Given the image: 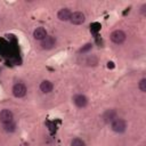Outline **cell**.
<instances>
[{
    "mask_svg": "<svg viewBox=\"0 0 146 146\" xmlns=\"http://www.w3.org/2000/svg\"><path fill=\"white\" fill-rule=\"evenodd\" d=\"M111 128H112V130H113L114 132H116V133H122V132H124L125 129H127V123H125V121H124L123 119H121V117H115V119L111 122Z\"/></svg>",
    "mask_w": 146,
    "mask_h": 146,
    "instance_id": "6da1fadb",
    "label": "cell"
},
{
    "mask_svg": "<svg viewBox=\"0 0 146 146\" xmlns=\"http://www.w3.org/2000/svg\"><path fill=\"white\" fill-rule=\"evenodd\" d=\"M110 38H111V40H112L114 43L121 44V43H123V42L125 41L127 35H125V33H124L122 30H115V31H113V32L111 33Z\"/></svg>",
    "mask_w": 146,
    "mask_h": 146,
    "instance_id": "7a4b0ae2",
    "label": "cell"
},
{
    "mask_svg": "<svg viewBox=\"0 0 146 146\" xmlns=\"http://www.w3.org/2000/svg\"><path fill=\"white\" fill-rule=\"evenodd\" d=\"M11 91H13V95H14L15 97H17V98H22V97H24V96L26 95L27 89H26V87H25L24 83H22V82H17V83H15V84L13 86Z\"/></svg>",
    "mask_w": 146,
    "mask_h": 146,
    "instance_id": "3957f363",
    "label": "cell"
},
{
    "mask_svg": "<svg viewBox=\"0 0 146 146\" xmlns=\"http://www.w3.org/2000/svg\"><path fill=\"white\" fill-rule=\"evenodd\" d=\"M0 122L2 124H8V123H11L14 122V114L8 108H5L0 112Z\"/></svg>",
    "mask_w": 146,
    "mask_h": 146,
    "instance_id": "277c9868",
    "label": "cell"
},
{
    "mask_svg": "<svg viewBox=\"0 0 146 146\" xmlns=\"http://www.w3.org/2000/svg\"><path fill=\"white\" fill-rule=\"evenodd\" d=\"M86 21V16L82 11H74L71 14V17H70V22L74 25H80L82 24L83 22Z\"/></svg>",
    "mask_w": 146,
    "mask_h": 146,
    "instance_id": "5b68a950",
    "label": "cell"
},
{
    "mask_svg": "<svg viewBox=\"0 0 146 146\" xmlns=\"http://www.w3.org/2000/svg\"><path fill=\"white\" fill-rule=\"evenodd\" d=\"M73 103L75 104L76 107L83 108V107H86L87 104H88V98H87L84 95H82V94H78V95H75V96L73 97Z\"/></svg>",
    "mask_w": 146,
    "mask_h": 146,
    "instance_id": "8992f818",
    "label": "cell"
},
{
    "mask_svg": "<svg viewBox=\"0 0 146 146\" xmlns=\"http://www.w3.org/2000/svg\"><path fill=\"white\" fill-rule=\"evenodd\" d=\"M56 44V39L51 35H47L43 40H41V48L42 49H51Z\"/></svg>",
    "mask_w": 146,
    "mask_h": 146,
    "instance_id": "52a82bcc",
    "label": "cell"
},
{
    "mask_svg": "<svg viewBox=\"0 0 146 146\" xmlns=\"http://www.w3.org/2000/svg\"><path fill=\"white\" fill-rule=\"evenodd\" d=\"M115 117H116V111L113 110V108H111V110H106V111L103 113V115H102V119H103V121H104L105 123H110V122H112Z\"/></svg>",
    "mask_w": 146,
    "mask_h": 146,
    "instance_id": "ba28073f",
    "label": "cell"
},
{
    "mask_svg": "<svg viewBox=\"0 0 146 146\" xmlns=\"http://www.w3.org/2000/svg\"><path fill=\"white\" fill-rule=\"evenodd\" d=\"M71 14H72V13L70 11L68 8H62V9L58 10V13H57V17H58L59 21H62V22H66V21H70Z\"/></svg>",
    "mask_w": 146,
    "mask_h": 146,
    "instance_id": "9c48e42d",
    "label": "cell"
},
{
    "mask_svg": "<svg viewBox=\"0 0 146 146\" xmlns=\"http://www.w3.org/2000/svg\"><path fill=\"white\" fill-rule=\"evenodd\" d=\"M48 34H47V31H46V29L44 27H36L34 31H33V38L35 39V40H43L46 36H47Z\"/></svg>",
    "mask_w": 146,
    "mask_h": 146,
    "instance_id": "30bf717a",
    "label": "cell"
},
{
    "mask_svg": "<svg viewBox=\"0 0 146 146\" xmlns=\"http://www.w3.org/2000/svg\"><path fill=\"white\" fill-rule=\"evenodd\" d=\"M54 89V84L51 81L49 80H43L41 83H40V90L43 92V94H49Z\"/></svg>",
    "mask_w": 146,
    "mask_h": 146,
    "instance_id": "8fae6325",
    "label": "cell"
},
{
    "mask_svg": "<svg viewBox=\"0 0 146 146\" xmlns=\"http://www.w3.org/2000/svg\"><path fill=\"white\" fill-rule=\"evenodd\" d=\"M71 146H86V143L81 138H73L71 141Z\"/></svg>",
    "mask_w": 146,
    "mask_h": 146,
    "instance_id": "7c38bea8",
    "label": "cell"
},
{
    "mask_svg": "<svg viewBox=\"0 0 146 146\" xmlns=\"http://www.w3.org/2000/svg\"><path fill=\"white\" fill-rule=\"evenodd\" d=\"M15 128H16V125H15L14 122L8 123V124H3V129H5V131H7V132H13V131H15Z\"/></svg>",
    "mask_w": 146,
    "mask_h": 146,
    "instance_id": "4fadbf2b",
    "label": "cell"
},
{
    "mask_svg": "<svg viewBox=\"0 0 146 146\" xmlns=\"http://www.w3.org/2000/svg\"><path fill=\"white\" fill-rule=\"evenodd\" d=\"M138 88H139V90H140L141 92H146V79H145V78H143V79L139 81Z\"/></svg>",
    "mask_w": 146,
    "mask_h": 146,
    "instance_id": "5bb4252c",
    "label": "cell"
},
{
    "mask_svg": "<svg viewBox=\"0 0 146 146\" xmlns=\"http://www.w3.org/2000/svg\"><path fill=\"white\" fill-rule=\"evenodd\" d=\"M87 64L88 65H96L97 64V58L95 56H90L87 58Z\"/></svg>",
    "mask_w": 146,
    "mask_h": 146,
    "instance_id": "9a60e30c",
    "label": "cell"
},
{
    "mask_svg": "<svg viewBox=\"0 0 146 146\" xmlns=\"http://www.w3.org/2000/svg\"><path fill=\"white\" fill-rule=\"evenodd\" d=\"M91 47H92L91 43H87V44H84V47H82V48L80 49V52H87L88 50L91 49Z\"/></svg>",
    "mask_w": 146,
    "mask_h": 146,
    "instance_id": "2e32d148",
    "label": "cell"
},
{
    "mask_svg": "<svg viewBox=\"0 0 146 146\" xmlns=\"http://www.w3.org/2000/svg\"><path fill=\"white\" fill-rule=\"evenodd\" d=\"M141 14H143V15L146 14V3H144V5L141 6Z\"/></svg>",
    "mask_w": 146,
    "mask_h": 146,
    "instance_id": "e0dca14e",
    "label": "cell"
}]
</instances>
